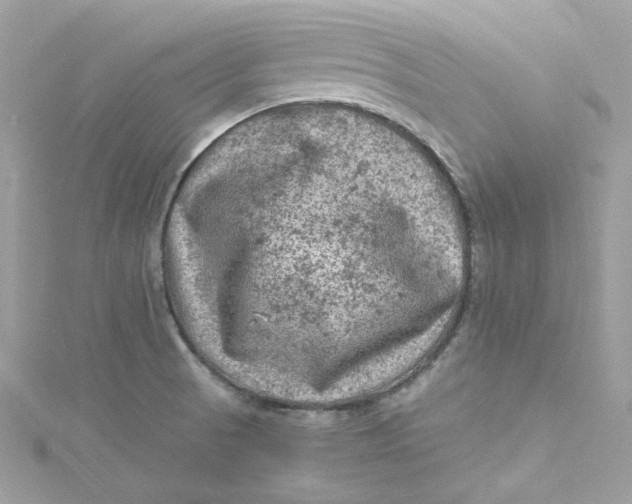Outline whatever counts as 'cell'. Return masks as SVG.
<instances>
[{
	"mask_svg": "<svg viewBox=\"0 0 632 504\" xmlns=\"http://www.w3.org/2000/svg\"><path fill=\"white\" fill-rule=\"evenodd\" d=\"M416 169L323 120L243 131L185 172L165 228L166 277L201 321L295 353L351 346L417 295L438 258Z\"/></svg>",
	"mask_w": 632,
	"mask_h": 504,
	"instance_id": "cell-1",
	"label": "cell"
}]
</instances>
